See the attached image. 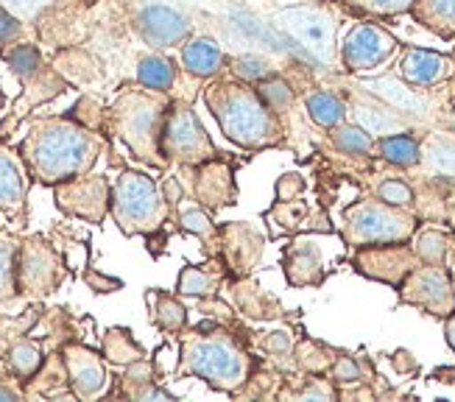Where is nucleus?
I'll use <instances>...</instances> for the list:
<instances>
[{"mask_svg":"<svg viewBox=\"0 0 455 402\" xmlns=\"http://www.w3.org/2000/svg\"><path fill=\"white\" fill-rule=\"evenodd\" d=\"M104 149V134L82 120L36 117L20 143V157L36 182L53 188L65 179L90 173Z\"/></svg>","mask_w":455,"mask_h":402,"instance_id":"nucleus-1","label":"nucleus"},{"mask_svg":"<svg viewBox=\"0 0 455 402\" xmlns=\"http://www.w3.org/2000/svg\"><path fill=\"white\" fill-rule=\"evenodd\" d=\"M180 338L182 350L180 366L173 369L176 377H199L210 389L235 397L257 369V358L249 352V333H243V327L207 318L202 325L188 327Z\"/></svg>","mask_w":455,"mask_h":402,"instance_id":"nucleus-2","label":"nucleus"},{"mask_svg":"<svg viewBox=\"0 0 455 402\" xmlns=\"http://www.w3.org/2000/svg\"><path fill=\"white\" fill-rule=\"evenodd\" d=\"M204 104L221 134L243 151H268L288 146V126L254 84L229 73L204 84Z\"/></svg>","mask_w":455,"mask_h":402,"instance_id":"nucleus-3","label":"nucleus"},{"mask_svg":"<svg viewBox=\"0 0 455 402\" xmlns=\"http://www.w3.org/2000/svg\"><path fill=\"white\" fill-rule=\"evenodd\" d=\"M171 92L129 84L115 95L107 109V129L132 151L134 159L151 168H168L163 154V124L171 107Z\"/></svg>","mask_w":455,"mask_h":402,"instance_id":"nucleus-4","label":"nucleus"},{"mask_svg":"<svg viewBox=\"0 0 455 402\" xmlns=\"http://www.w3.org/2000/svg\"><path fill=\"white\" fill-rule=\"evenodd\" d=\"M344 12L335 0H307L302 6H288L274 14V28L285 36L291 51L302 56L313 70L339 76V31L344 23Z\"/></svg>","mask_w":455,"mask_h":402,"instance_id":"nucleus-5","label":"nucleus"},{"mask_svg":"<svg viewBox=\"0 0 455 402\" xmlns=\"http://www.w3.org/2000/svg\"><path fill=\"white\" fill-rule=\"evenodd\" d=\"M109 213L124 235H156L163 232L173 207L163 188L143 171H121L112 185Z\"/></svg>","mask_w":455,"mask_h":402,"instance_id":"nucleus-6","label":"nucleus"},{"mask_svg":"<svg viewBox=\"0 0 455 402\" xmlns=\"http://www.w3.org/2000/svg\"><path fill=\"white\" fill-rule=\"evenodd\" d=\"M422 218L417 213L394 207L378 196H366L352 201L341 213V240L349 249L400 244V240H411Z\"/></svg>","mask_w":455,"mask_h":402,"instance_id":"nucleus-7","label":"nucleus"},{"mask_svg":"<svg viewBox=\"0 0 455 402\" xmlns=\"http://www.w3.org/2000/svg\"><path fill=\"white\" fill-rule=\"evenodd\" d=\"M163 154L168 163H180V165H202L215 157H221L199 115H196L190 98L171 100L163 124Z\"/></svg>","mask_w":455,"mask_h":402,"instance_id":"nucleus-8","label":"nucleus"},{"mask_svg":"<svg viewBox=\"0 0 455 402\" xmlns=\"http://www.w3.org/2000/svg\"><path fill=\"white\" fill-rule=\"evenodd\" d=\"M403 43L394 36L380 20H355V26L344 34L339 45V62L344 76H363L386 68L397 59Z\"/></svg>","mask_w":455,"mask_h":402,"instance_id":"nucleus-9","label":"nucleus"},{"mask_svg":"<svg viewBox=\"0 0 455 402\" xmlns=\"http://www.w3.org/2000/svg\"><path fill=\"white\" fill-rule=\"evenodd\" d=\"M68 263L48 244L45 237H26L20 240V254H17V288L20 296L26 299H45L53 293L65 279Z\"/></svg>","mask_w":455,"mask_h":402,"instance_id":"nucleus-10","label":"nucleus"},{"mask_svg":"<svg viewBox=\"0 0 455 402\" xmlns=\"http://www.w3.org/2000/svg\"><path fill=\"white\" fill-rule=\"evenodd\" d=\"M403 305L417 308L427 316L447 318L455 313V285L447 263H419L397 288Z\"/></svg>","mask_w":455,"mask_h":402,"instance_id":"nucleus-11","label":"nucleus"},{"mask_svg":"<svg viewBox=\"0 0 455 402\" xmlns=\"http://www.w3.org/2000/svg\"><path fill=\"white\" fill-rule=\"evenodd\" d=\"M53 198L56 207L65 215L82 218L87 224H101L104 215L109 213L112 185L101 173H82L53 185Z\"/></svg>","mask_w":455,"mask_h":402,"instance_id":"nucleus-12","label":"nucleus"},{"mask_svg":"<svg viewBox=\"0 0 455 402\" xmlns=\"http://www.w3.org/2000/svg\"><path fill=\"white\" fill-rule=\"evenodd\" d=\"M352 266L358 274L383 283L391 288H400L403 279L417 269L422 260L413 252L411 240H400V244H380V246H363L352 249Z\"/></svg>","mask_w":455,"mask_h":402,"instance_id":"nucleus-13","label":"nucleus"},{"mask_svg":"<svg viewBox=\"0 0 455 402\" xmlns=\"http://www.w3.org/2000/svg\"><path fill=\"white\" fill-rule=\"evenodd\" d=\"M400 82H405L413 90L433 92L436 87L447 84L455 78V56L430 51V48H417V45H403L397 53V65H394Z\"/></svg>","mask_w":455,"mask_h":402,"instance_id":"nucleus-14","label":"nucleus"},{"mask_svg":"<svg viewBox=\"0 0 455 402\" xmlns=\"http://www.w3.org/2000/svg\"><path fill=\"white\" fill-rule=\"evenodd\" d=\"M4 56V62L9 65V70L20 78V84L26 87V92L34 95V104L39 100H48L59 92H65L68 84L59 78L45 62H43V53H39L36 43H20V45H12L6 51H0Z\"/></svg>","mask_w":455,"mask_h":402,"instance_id":"nucleus-15","label":"nucleus"},{"mask_svg":"<svg viewBox=\"0 0 455 402\" xmlns=\"http://www.w3.org/2000/svg\"><path fill=\"white\" fill-rule=\"evenodd\" d=\"M224 157V154H221ZM215 157L210 163L202 165H182L193 179H190V193L199 201L202 207L210 213H219L224 207L237 205V182H235V171L232 163Z\"/></svg>","mask_w":455,"mask_h":402,"instance_id":"nucleus-16","label":"nucleus"},{"mask_svg":"<svg viewBox=\"0 0 455 402\" xmlns=\"http://www.w3.org/2000/svg\"><path fill=\"white\" fill-rule=\"evenodd\" d=\"M134 28L140 34L143 43L156 51L180 48L185 39L193 36L190 17H185L182 12H176L173 6H165V4L143 6L134 17Z\"/></svg>","mask_w":455,"mask_h":402,"instance_id":"nucleus-17","label":"nucleus"},{"mask_svg":"<svg viewBox=\"0 0 455 402\" xmlns=\"http://www.w3.org/2000/svg\"><path fill=\"white\" fill-rule=\"evenodd\" d=\"M65 372H68V386L70 394L78 399H98L107 394L109 386V372L104 364V355L84 344H68L62 350Z\"/></svg>","mask_w":455,"mask_h":402,"instance_id":"nucleus-18","label":"nucleus"},{"mask_svg":"<svg viewBox=\"0 0 455 402\" xmlns=\"http://www.w3.org/2000/svg\"><path fill=\"white\" fill-rule=\"evenodd\" d=\"M422 159L411 173L422 182H439L455 188V132L450 129H422L419 132Z\"/></svg>","mask_w":455,"mask_h":402,"instance_id":"nucleus-19","label":"nucleus"},{"mask_svg":"<svg viewBox=\"0 0 455 402\" xmlns=\"http://www.w3.org/2000/svg\"><path fill=\"white\" fill-rule=\"evenodd\" d=\"M266 237L249 221H229L221 227V257L232 269V277H249L263 260Z\"/></svg>","mask_w":455,"mask_h":402,"instance_id":"nucleus-20","label":"nucleus"},{"mask_svg":"<svg viewBox=\"0 0 455 402\" xmlns=\"http://www.w3.org/2000/svg\"><path fill=\"white\" fill-rule=\"evenodd\" d=\"M283 271L288 285L293 288H315L324 283V263H322V249L310 237H296L283 252Z\"/></svg>","mask_w":455,"mask_h":402,"instance_id":"nucleus-21","label":"nucleus"},{"mask_svg":"<svg viewBox=\"0 0 455 402\" xmlns=\"http://www.w3.org/2000/svg\"><path fill=\"white\" fill-rule=\"evenodd\" d=\"M227 62H229L227 51L221 48L219 39H212V36L193 34L180 45V65L190 78H196V82L207 84L210 78L227 73Z\"/></svg>","mask_w":455,"mask_h":402,"instance_id":"nucleus-22","label":"nucleus"},{"mask_svg":"<svg viewBox=\"0 0 455 402\" xmlns=\"http://www.w3.org/2000/svg\"><path fill=\"white\" fill-rule=\"evenodd\" d=\"M232 308L251 321H274L285 316L283 302L251 279V274L232 279Z\"/></svg>","mask_w":455,"mask_h":402,"instance_id":"nucleus-23","label":"nucleus"},{"mask_svg":"<svg viewBox=\"0 0 455 402\" xmlns=\"http://www.w3.org/2000/svg\"><path fill=\"white\" fill-rule=\"evenodd\" d=\"M227 279H235L232 269L227 266V260L221 254H212V257H207V263L185 266L180 271V279H176V293L193 296V299L219 296V291L227 285Z\"/></svg>","mask_w":455,"mask_h":402,"instance_id":"nucleus-24","label":"nucleus"},{"mask_svg":"<svg viewBox=\"0 0 455 402\" xmlns=\"http://www.w3.org/2000/svg\"><path fill=\"white\" fill-rule=\"evenodd\" d=\"M299 100H302V109H305L307 120L322 132H330L347 120V100L332 84L307 87V90H302Z\"/></svg>","mask_w":455,"mask_h":402,"instance_id":"nucleus-25","label":"nucleus"},{"mask_svg":"<svg viewBox=\"0 0 455 402\" xmlns=\"http://www.w3.org/2000/svg\"><path fill=\"white\" fill-rule=\"evenodd\" d=\"M12 149L0 146V213H23L28 196V179Z\"/></svg>","mask_w":455,"mask_h":402,"instance_id":"nucleus-26","label":"nucleus"},{"mask_svg":"<svg viewBox=\"0 0 455 402\" xmlns=\"http://www.w3.org/2000/svg\"><path fill=\"white\" fill-rule=\"evenodd\" d=\"M374 159L386 168H394V171H413L422 159L419 134L417 132H397V134L378 137Z\"/></svg>","mask_w":455,"mask_h":402,"instance_id":"nucleus-27","label":"nucleus"},{"mask_svg":"<svg viewBox=\"0 0 455 402\" xmlns=\"http://www.w3.org/2000/svg\"><path fill=\"white\" fill-rule=\"evenodd\" d=\"M411 17L413 23L444 39V43L455 39V0H417Z\"/></svg>","mask_w":455,"mask_h":402,"instance_id":"nucleus-28","label":"nucleus"},{"mask_svg":"<svg viewBox=\"0 0 455 402\" xmlns=\"http://www.w3.org/2000/svg\"><path fill=\"white\" fill-rule=\"evenodd\" d=\"M176 82H180V68H176L171 56L151 51L137 59V84L160 92H173Z\"/></svg>","mask_w":455,"mask_h":402,"instance_id":"nucleus-29","label":"nucleus"},{"mask_svg":"<svg viewBox=\"0 0 455 402\" xmlns=\"http://www.w3.org/2000/svg\"><path fill=\"white\" fill-rule=\"evenodd\" d=\"M146 302L151 308V321L165 335H182L188 330V308L180 302V296L165 293L160 288H151L146 293Z\"/></svg>","mask_w":455,"mask_h":402,"instance_id":"nucleus-30","label":"nucleus"},{"mask_svg":"<svg viewBox=\"0 0 455 402\" xmlns=\"http://www.w3.org/2000/svg\"><path fill=\"white\" fill-rule=\"evenodd\" d=\"M327 143L344 154V157H358V159H374V146H378V137L366 132L361 124L355 120H344L335 129L327 132Z\"/></svg>","mask_w":455,"mask_h":402,"instance_id":"nucleus-31","label":"nucleus"},{"mask_svg":"<svg viewBox=\"0 0 455 402\" xmlns=\"http://www.w3.org/2000/svg\"><path fill=\"white\" fill-rule=\"evenodd\" d=\"M6 366H9V374L23 380V383L34 380L39 374V369L45 366V352L39 347V341L28 338V333L20 335L6 352Z\"/></svg>","mask_w":455,"mask_h":402,"instance_id":"nucleus-32","label":"nucleus"},{"mask_svg":"<svg viewBox=\"0 0 455 402\" xmlns=\"http://www.w3.org/2000/svg\"><path fill=\"white\" fill-rule=\"evenodd\" d=\"M369 190L371 196H378L383 201L394 207H403V210H411L417 213V188L408 176H397V173H371V182H369ZM419 215V213H417Z\"/></svg>","mask_w":455,"mask_h":402,"instance_id":"nucleus-33","label":"nucleus"},{"mask_svg":"<svg viewBox=\"0 0 455 402\" xmlns=\"http://www.w3.org/2000/svg\"><path fill=\"white\" fill-rule=\"evenodd\" d=\"M452 244H455L452 229H439L430 224H419V229L411 237V246L422 263H447V254H450Z\"/></svg>","mask_w":455,"mask_h":402,"instance_id":"nucleus-34","label":"nucleus"},{"mask_svg":"<svg viewBox=\"0 0 455 402\" xmlns=\"http://www.w3.org/2000/svg\"><path fill=\"white\" fill-rule=\"evenodd\" d=\"M180 229L199 237L204 252H207V257L221 254V227H215V221H212L207 207L196 205V207L182 210L180 213Z\"/></svg>","mask_w":455,"mask_h":402,"instance_id":"nucleus-35","label":"nucleus"},{"mask_svg":"<svg viewBox=\"0 0 455 402\" xmlns=\"http://www.w3.org/2000/svg\"><path fill=\"white\" fill-rule=\"evenodd\" d=\"M347 17L355 20H391L411 14L417 0H335Z\"/></svg>","mask_w":455,"mask_h":402,"instance_id":"nucleus-36","label":"nucleus"},{"mask_svg":"<svg viewBox=\"0 0 455 402\" xmlns=\"http://www.w3.org/2000/svg\"><path fill=\"white\" fill-rule=\"evenodd\" d=\"M335 350L324 347L322 341H296V350H293V369L299 374H315V377H327L332 360H335Z\"/></svg>","mask_w":455,"mask_h":402,"instance_id":"nucleus-37","label":"nucleus"},{"mask_svg":"<svg viewBox=\"0 0 455 402\" xmlns=\"http://www.w3.org/2000/svg\"><path fill=\"white\" fill-rule=\"evenodd\" d=\"M101 355L109 360L115 366H129L134 360L146 358L143 347L137 344L134 335L126 330V327H109L104 333V347H101Z\"/></svg>","mask_w":455,"mask_h":402,"instance_id":"nucleus-38","label":"nucleus"},{"mask_svg":"<svg viewBox=\"0 0 455 402\" xmlns=\"http://www.w3.org/2000/svg\"><path fill=\"white\" fill-rule=\"evenodd\" d=\"M17 254H20V240L0 232V305H9L20 296L17 288Z\"/></svg>","mask_w":455,"mask_h":402,"instance_id":"nucleus-39","label":"nucleus"},{"mask_svg":"<svg viewBox=\"0 0 455 402\" xmlns=\"http://www.w3.org/2000/svg\"><path fill=\"white\" fill-rule=\"evenodd\" d=\"M257 90H260V95L266 98V104L280 115L285 117L293 107H296V100H299V90H296L285 76L280 73H274L268 78H263V82H257L254 84Z\"/></svg>","mask_w":455,"mask_h":402,"instance_id":"nucleus-40","label":"nucleus"},{"mask_svg":"<svg viewBox=\"0 0 455 402\" xmlns=\"http://www.w3.org/2000/svg\"><path fill=\"white\" fill-rule=\"evenodd\" d=\"M227 73L235 76V78H241V82L257 84V82H263V78L274 76L276 68L268 62V59H263V56H254V53L249 56V53H243V56H232L229 59V62H227Z\"/></svg>","mask_w":455,"mask_h":402,"instance_id":"nucleus-41","label":"nucleus"},{"mask_svg":"<svg viewBox=\"0 0 455 402\" xmlns=\"http://www.w3.org/2000/svg\"><path fill=\"white\" fill-rule=\"evenodd\" d=\"M257 347L271 360V364H283L288 358L293 364V350H296V335L291 330H274L266 333L263 338H257Z\"/></svg>","mask_w":455,"mask_h":402,"instance_id":"nucleus-42","label":"nucleus"},{"mask_svg":"<svg viewBox=\"0 0 455 402\" xmlns=\"http://www.w3.org/2000/svg\"><path fill=\"white\" fill-rule=\"evenodd\" d=\"M327 377L332 380L335 386H358V383H366L363 377V369H361V360L352 358L347 352H339L332 360V366L327 372Z\"/></svg>","mask_w":455,"mask_h":402,"instance_id":"nucleus-43","label":"nucleus"},{"mask_svg":"<svg viewBox=\"0 0 455 402\" xmlns=\"http://www.w3.org/2000/svg\"><path fill=\"white\" fill-rule=\"evenodd\" d=\"M28 23L26 20L14 17L12 12H6L0 6V51H6L12 45H20V43H28Z\"/></svg>","mask_w":455,"mask_h":402,"instance_id":"nucleus-44","label":"nucleus"},{"mask_svg":"<svg viewBox=\"0 0 455 402\" xmlns=\"http://www.w3.org/2000/svg\"><path fill=\"white\" fill-rule=\"evenodd\" d=\"M36 321V313L28 310L26 316H20V318H6V316H0V358H6L9 347L14 344V341L20 335H26L28 327Z\"/></svg>","mask_w":455,"mask_h":402,"instance_id":"nucleus-45","label":"nucleus"},{"mask_svg":"<svg viewBox=\"0 0 455 402\" xmlns=\"http://www.w3.org/2000/svg\"><path fill=\"white\" fill-rule=\"evenodd\" d=\"M51 4H53V0H0V6H4L6 12H12L14 17L26 20V23L36 20Z\"/></svg>","mask_w":455,"mask_h":402,"instance_id":"nucleus-46","label":"nucleus"},{"mask_svg":"<svg viewBox=\"0 0 455 402\" xmlns=\"http://www.w3.org/2000/svg\"><path fill=\"white\" fill-rule=\"evenodd\" d=\"M305 193V179L299 173H283L276 179V201H291Z\"/></svg>","mask_w":455,"mask_h":402,"instance_id":"nucleus-47","label":"nucleus"},{"mask_svg":"<svg viewBox=\"0 0 455 402\" xmlns=\"http://www.w3.org/2000/svg\"><path fill=\"white\" fill-rule=\"evenodd\" d=\"M84 283H87L95 293H115V291H121V288H124V283H121L117 277H107V274L92 271V269L84 271Z\"/></svg>","mask_w":455,"mask_h":402,"instance_id":"nucleus-48","label":"nucleus"},{"mask_svg":"<svg viewBox=\"0 0 455 402\" xmlns=\"http://www.w3.org/2000/svg\"><path fill=\"white\" fill-rule=\"evenodd\" d=\"M163 193H165V198H168V205L176 207V205L182 201V196H185V190H182V179H180V176H168L165 182H163Z\"/></svg>","mask_w":455,"mask_h":402,"instance_id":"nucleus-49","label":"nucleus"},{"mask_svg":"<svg viewBox=\"0 0 455 402\" xmlns=\"http://www.w3.org/2000/svg\"><path fill=\"white\" fill-rule=\"evenodd\" d=\"M444 338H447L450 350L455 352V313H450V316L444 318Z\"/></svg>","mask_w":455,"mask_h":402,"instance_id":"nucleus-50","label":"nucleus"},{"mask_svg":"<svg viewBox=\"0 0 455 402\" xmlns=\"http://www.w3.org/2000/svg\"><path fill=\"white\" fill-rule=\"evenodd\" d=\"M23 391L20 389H12V386H0V399H20Z\"/></svg>","mask_w":455,"mask_h":402,"instance_id":"nucleus-51","label":"nucleus"},{"mask_svg":"<svg viewBox=\"0 0 455 402\" xmlns=\"http://www.w3.org/2000/svg\"><path fill=\"white\" fill-rule=\"evenodd\" d=\"M447 269H450V277H452V285H455V244L447 254Z\"/></svg>","mask_w":455,"mask_h":402,"instance_id":"nucleus-52","label":"nucleus"},{"mask_svg":"<svg viewBox=\"0 0 455 402\" xmlns=\"http://www.w3.org/2000/svg\"><path fill=\"white\" fill-rule=\"evenodd\" d=\"M450 229L455 232V215H450Z\"/></svg>","mask_w":455,"mask_h":402,"instance_id":"nucleus-53","label":"nucleus"},{"mask_svg":"<svg viewBox=\"0 0 455 402\" xmlns=\"http://www.w3.org/2000/svg\"><path fill=\"white\" fill-rule=\"evenodd\" d=\"M4 100H6V98H4V90H0V107H4Z\"/></svg>","mask_w":455,"mask_h":402,"instance_id":"nucleus-54","label":"nucleus"}]
</instances>
